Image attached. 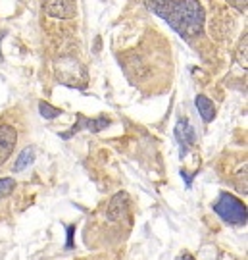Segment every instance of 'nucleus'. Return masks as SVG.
Instances as JSON below:
<instances>
[{"instance_id": "obj_3", "label": "nucleus", "mask_w": 248, "mask_h": 260, "mask_svg": "<svg viewBox=\"0 0 248 260\" xmlns=\"http://www.w3.org/2000/svg\"><path fill=\"white\" fill-rule=\"evenodd\" d=\"M75 0H45V12L52 18L69 19L75 16Z\"/></svg>"}, {"instance_id": "obj_5", "label": "nucleus", "mask_w": 248, "mask_h": 260, "mask_svg": "<svg viewBox=\"0 0 248 260\" xmlns=\"http://www.w3.org/2000/svg\"><path fill=\"white\" fill-rule=\"evenodd\" d=\"M129 214V195L127 193H116L112 197L110 205L106 208V216L110 222H120Z\"/></svg>"}, {"instance_id": "obj_7", "label": "nucleus", "mask_w": 248, "mask_h": 260, "mask_svg": "<svg viewBox=\"0 0 248 260\" xmlns=\"http://www.w3.org/2000/svg\"><path fill=\"white\" fill-rule=\"evenodd\" d=\"M110 125V120L108 118H96V120H89V118H85V116H77V123H75L74 127H72V131L69 133H62V137L64 139H69L74 133H77V131H83V129H89V131H102L106 129Z\"/></svg>"}, {"instance_id": "obj_13", "label": "nucleus", "mask_w": 248, "mask_h": 260, "mask_svg": "<svg viewBox=\"0 0 248 260\" xmlns=\"http://www.w3.org/2000/svg\"><path fill=\"white\" fill-rule=\"evenodd\" d=\"M231 6H235V8L239 10V12H246V4L248 0H227Z\"/></svg>"}, {"instance_id": "obj_8", "label": "nucleus", "mask_w": 248, "mask_h": 260, "mask_svg": "<svg viewBox=\"0 0 248 260\" xmlns=\"http://www.w3.org/2000/svg\"><path fill=\"white\" fill-rule=\"evenodd\" d=\"M194 104H196V110L202 116L204 121H211L216 118V106H214V103H211L208 96L198 94V96L194 99Z\"/></svg>"}, {"instance_id": "obj_4", "label": "nucleus", "mask_w": 248, "mask_h": 260, "mask_svg": "<svg viewBox=\"0 0 248 260\" xmlns=\"http://www.w3.org/2000/svg\"><path fill=\"white\" fill-rule=\"evenodd\" d=\"M175 137H177V143L181 147V156L187 154V150L191 149L196 141V135H194V129L191 125V121L187 118H181L175 125Z\"/></svg>"}, {"instance_id": "obj_2", "label": "nucleus", "mask_w": 248, "mask_h": 260, "mask_svg": "<svg viewBox=\"0 0 248 260\" xmlns=\"http://www.w3.org/2000/svg\"><path fill=\"white\" fill-rule=\"evenodd\" d=\"M214 210L223 222L233 223V225H240L246 222V206L229 193H221L220 201L214 205Z\"/></svg>"}, {"instance_id": "obj_10", "label": "nucleus", "mask_w": 248, "mask_h": 260, "mask_svg": "<svg viewBox=\"0 0 248 260\" xmlns=\"http://www.w3.org/2000/svg\"><path fill=\"white\" fill-rule=\"evenodd\" d=\"M39 112H41V116L46 118V120H54V118H58L62 114L60 108H54V106H50L48 103H39Z\"/></svg>"}, {"instance_id": "obj_11", "label": "nucleus", "mask_w": 248, "mask_h": 260, "mask_svg": "<svg viewBox=\"0 0 248 260\" xmlns=\"http://www.w3.org/2000/svg\"><path fill=\"white\" fill-rule=\"evenodd\" d=\"M246 45H248V37L244 35V37L240 39V43H239V48H237V62H239L244 70H246Z\"/></svg>"}, {"instance_id": "obj_6", "label": "nucleus", "mask_w": 248, "mask_h": 260, "mask_svg": "<svg viewBox=\"0 0 248 260\" xmlns=\"http://www.w3.org/2000/svg\"><path fill=\"white\" fill-rule=\"evenodd\" d=\"M18 143V133L12 125H0V166L14 152V147Z\"/></svg>"}, {"instance_id": "obj_9", "label": "nucleus", "mask_w": 248, "mask_h": 260, "mask_svg": "<svg viewBox=\"0 0 248 260\" xmlns=\"http://www.w3.org/2000/svg\"><path fill=\"white\" fill-rule=\"evenodd\" d=\"M33 160H35V149L33 147L23 149L21 154L18 156V160H16V164H14V172H23L25 168L33 164Z\"/></svg>"}, {"instance_id": "obj_14", "label": "nucleus", "mask_w": 248, "mask_h": 260, "mask_svg": "<svg viewBox=\"0 0 248 260\" xmlns=\"http://www.w3.org/2000/svg\"><path fill=\"white\" fill-rule=\"evenodd\" d=\"M183 260H194V258L189 254V252H183Z\"/></svg>"}, {"instance_id": "obj_1", "label": "nucleus", "mask_w": 248, "mask_h": 260, "mask_svg": "<svg viewBox=\"0 0 248 260\" xmlns=\"http://www.w3.org/2000/svg\"><path fill=\"white\" fill-rule=\"evenodd\" d=\"M145 4L183 39H194L202 33L206 14L198 0H145Z\"/></svg>"}, {"instance_id": "obj_12", "label": "nucleus", "mask_w": 248, "mask_h": 260, "mask_svg": "<svg viewBox=\"0 0 248 260\" xmlns=\"http://www.w3.org/2000/svg\"><path fill=\"white\" fill-rule=\"evenodd\" d=\"M14 187H16V181L12 177H2L0 179V199L2 197H8L14 191Z\"/></svg>"}]
</instances>
